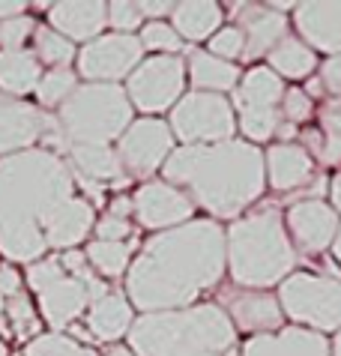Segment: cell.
<instances>
[{
    "instance_id": "6da1fadb",
    "label": "cell",
    "mask_w": 341,
    "mask_h": 356,
    "mask_svg": "<svg viewBox=\"0 0 341 356\" xmlns=\"http://www.w3.org/2000/svg\"><path fill=\"white\" fill-rule=\"evenodd\" d=\"M225 264V227L213 219L153 234L129 266V300L144 314L189 309L222 282Z\"/></svg>"
},
{
    "instance_id": "7a4b0ae2",
    "label": "cell",
    "mask_w": 341,
    "mask_h": 356,
    "mask_svg": "<svg viewBox=\"0 0 341 356\" xmlns=\"http://www.w3.org/2000/svg\"><path fill=\"white\" fill-rule=\"evenodd\" d=\"M72 186L69 165L51 150H24L0 162V252L9 261L42 258V227L75 197Z\"/></svg>"
},
{
    "instance_id": "3957f363",
    "label": "cell",
    "mask_w": 341,
    "mask_h": 356,
    "mask_svg": "<svg viewBox=\"0 0 341 356\" xmlns=\"http://www.w3.org/2000/svg\"><path fill=\"white\" fill-rule=\"evenodd\" d=\"M162 174L216 219H237L267 189L264 153L248 141L183 144L168 156Z\"/></svg>"
},
{
    "instance_id": "277c9868",
    "label": "cell",
    "mask_w": 341,
    "mask_h": 356,
    "mask_svg": "<svg viewBox=\"0 0 341 356\" xmlns=\"http://www.w3.org/2000/svg\"><path fill=\"white\" fill-rule=\"evenodd\" d=\"M135 356H237V330L222 305L200 302L132 321Z\"/></svg>"
},
{
    "instance_id": "5b68a950",
    "label": "cell",
    "mask_w": 341,
    "mask_h": 356,
    "mask_svg": "<svg viewBox=\"0 0 341 356\" xmlns=\"http://www.w3.org/2000/svg\"><path fill=\"white\" fill-rule=\"evenodd\" d=\"M225 258L237 288L260 291L282 284L296 266V249L276 207H260L225 234Z\"/></svg>"
},
{
    "instance_id": "8992f818",
    "label": "cell",
    "mask_w": 341,
    "mask_h": 356,
    "mask_svg": "<svg viewBox=\"0 0 341 356\" xmlns=\"http://www.w3.org/2000/svg\"><path fill=\"white\" fill-rule=\"evenodd\" d=\"M132 123V102L117 84H84L60 105L57 126L69 144H111Z\"/></svg>"
},
{
    "instance_id": "52a82bcc",
    "label": "cell",
    "mask_w": 341,
    "mask_h": 356,
    "mask_svg": "<svg viewBox=\"0 0 341 356\" xmlns=\"http://www.w3.org/2000/svg\"><path fill=\"white\" fill-rule=\"evenodd\" d=\"M27 282L39 296L42 318L54 330L69 326L87 305H93L96 300H102L108 293V284L99 275H93V270L84 275H72L63 270L60 258H45L39 264H30Z\"/></svg>"
},
{
    "instance_id": "ba28073f",
    "label": "cell",
    "mask_w": 341,
    "mask_h": 356,
    "mask_svg": "<svg viewBox=\"0 0 341 356\" xmlns=\"http://www.w3.org/2000/svg\"><path fill=\"white\" fill-rule=\"evenodd\" d=\"M278 305L285 318L312 332L341 330V282L315 273H290L278 284Z\"/></svg>"
},
{
    "instance_id": "9c48e42d",
    "label": "cell",
    "mask_w": 341,
    "mask_h": 356,
    "mask_svg": "<svg viewBox=\"0 0 341 356\" xmlns=\"http://www.w3.org/2000/svg\"><path fill=\"white\" fill-rule=\"evenodd\" d=\"M170 132L183 144L234 141V108L225 96L216 93H183V99L170 108Z\"/></svg>"
},
{
    "instance_id": "30bf717a",
    "label": "cell",
    "mask_w": 341,
    "mask_h": 356,
    "mask_svg": "<svg viewBox=\"0 0 341 356\" xmlns=\"http://www.w3.org/2000/svg\"><path fill=\"white\" fill-rule=\"evenodd\" d=\"M186 87V63L177 54H156L129 75L126 96L138 111L159 114L174 108L183 99Z\"/></svg>"
},
{
    "instance_id": "8fae6325",
    "label": "cell",
    "mask_w": 341,
    "mask_h": 356,
    "mask_svg": "<svg viewBox=\"0 0 341 356\" xmlns=\"http://www.w3.org/2000/svg\"><path fill=\"white\" fill-rule=\"evenodd\" d=\"M170 153H174V132L159 117H141L129 123V129L117 141L120 165L132 177H150L159 171Z\"/></svg>"
},
{
    "instance_id": "7c38bea8",
    "label": "cell",
    "mask_w": 341,
    "mask_h": 356,
    "mask_svg": "<svg viewBox=\"0 0 341 356\" xmlns=\"http://www.w3.org/2000/svg\"><path fill=\"white\" fill-rule=\"evenodd\" d=\"M141 39L132 33L96 36L78 54V72L90 78V84H114L141 66Z\"/></svg>"
},
{
    "instance_id": "4fadbf2b",
    "label": "cell",
    "mask_w": 341,
    "mask_h": 356,
    "mask_svg": "<svg viewBox=\"0 0 341 356\" xmlns=\"http://www.w3.org/2000/svg\"><path fill=\"white\" fill-rule=\"evenodd\" d=\"M45 135L60 144L63 132H60L57 120L42 114L36 105L22 102V99L0 96V156L24 153L30 144H36Z\"/></svg>"
},
{
    "instance_id": "5bb4252c",
    "label": "cell",
    "mask_w": 341,
    "mask_h": 356,
    "mask_svg": "<svg viewBox=\"0 0 341 356\" xmlns=\"http://www.w3.org/2000/svg\"><path fill=\"white\" fill-rule=\"evenodd\" d=\"M132 213L150 231H170L186 222H192L195 204L186 192H180L177 186L165 180L144 183L132 197Z\"/></svg>"
},
{
    "instance_id": "9a60e30c",
    "label": "cell",
    "mask_w": 341,
    "mask_h": 356,
    "mask_svg": "<svg viewBox=\"0 0 341 356\" xmlns=\"http://www.w3.org/2000/svg\"><path fill=\"white\" fill-rule=\"evenodd\" d=\"M338 213L320 197H303V201L290 204L287 210L290 243H296L308 254L326 252L338 234Z\"/></svg>"
},
{
    "instance_id": "2e32d148",
    "label": "cell",
    "mask_w": 341,
    "mask_h": 356,
    "mask_svg": "<svg viewBox=\"0 0 341 356\" xmlns=\"http://www.w3.org/2000/svg\"><path fill=\"white\" fill-rule=\"evenodd\" d=\"M222 302H225V314L234 323V330H243L248 335L278 332L285 323V312L273 293L239 288V291H225Z\"/></svg>"
},
{
    "instance_id": "e0dca14e",
    "label": "cell",
    "mask_w": 341,
    "mask_h": 356,
    "mask_svg": "<svg viewBox=\"0 0 341 356\" xmlns=\"http://www.w3.org/2000/svg\"><path fill=\"white\" fill-rule=\"evenodd\" d=\"M294 22L312 51L317 48L333 57L341 54V3H299Z\"/></svg>"
},
{
    "instance_id": "ac0fdd59",
    "label": "cell",
    "mask_w": 341,
    "mask_h": 356,
    "mask_svg": "<svg viewBox=\"0 0 341 356\" xmlns=\"http://www.w3.org/2000/svg\"><path fill=\"white\" fill-rule=\"evenodd\" d=\"M239 9V31L246 36V51L243 60H257L260 54H269L273 48L287 36V18L282 13H276L273 6H237Z\"/></svg>"
},
{
    "instance_id": "d6986e66",
    "label": "cell",
    "mask_w": 341,
    "mask_h": 356,
    "mask_svg": "<svg viewBox=\"0 0 341 356\" xmlns=\"http://www.w3.org/2000/svg\"><path fill=\"white\" fill-rule=\"evenodd\" d=\"M239 356H333V348L320 332L312 330H299V326H290V330H278L269 335H252L243 344V353Z\"/></svg>"
},
{
    "instance_id": "ffe728a7",
    "label": "cell",
    "mask_w": 341,
    "mask_h": 356,
    "mask_svg": "<svg viewBox=\"0 0 341 356\" xmlns=\"http://www.w3.org/2000/svg\"><path fill=\"white\" fill-rule=\"evenodd\" d=\"M285 84L269 66H255L239 78L234 90L237 114H267V111H282Z\"/></svg>"
},
{
    "instance_id": "44dd1931",
    "label": "cell",
    "mask_w": 341,
    "mask_h": 356,
    "mask_svg": "<svg viewBox=\"0 0 341 356\" xmlns=\"http://www.w3.org/2000/svg\"><path fill=\"white\" fill-rule=\"evenodd\" d=\"M267 180L276 192L303 189L315 174V159L306 147L299 144H273L264 156Z\"/></svg>"
},
{
    "instance_id": "7402d4cb",
    "label": "cell",
    "mask_w": 341,
    "mask_h": 356,
    "mask_svg": "<svg viewBox=\"0 0 341 356\" xmlns=\"http://www.w3.org/2000/svg\"><path fill=\"white\" fill-rule=\"evenodd\" d=\"M51 18V31L60 36H66L69 42H81V39H93L102 33V27L108 24V6L99 0H87V3H54L48 9Z\"/></svg>"
},
{
    "instance_id": "603a6c76",
    "label": "cell",
    "mask_w": 341,
    "mask_h": 356,
    "mask_svg": "<svg viewBox=\"0 0 341 356\" xmlns=\"http://www.w3.org/2000/svg\"><path fill=\"white\" fill-rule=\"evenodd\" d=\"M90 227H93V207L84 197H72L45 222L42 234L45 243L54 249H72L90 234Z\"/></svg>"
},
{
    "instance_id": "cb8c5ba5",
    "label": "cell",
    "mask_w": 341,
    "mask_h": 356,
    "mask_svg": "<svg viewBox=\"0 0 341 356\" xmlns=\"http://www.w3.org/2000/svg\"><path fill=\"white\" fill-rule=\"evenodd\" d=\"M87 330L99 341H117L132 330V305L123 293L108 291L102 300H96L87 312Z\"/></svg>"
},
{
    "instance_id": "d4e9b609",
    "label": "cell",
    "mask_w": 341,
    "mask_h": 356,
    "mask_svg": "<svg viewBox=\"0 0 341 356\" xmlns=\"http://www.w3.org/2000/svg\"><path fill=\"white\" fill-rule=\"evenodd\" d=\"M186 69H189V78H192L198 93L225 96L228 90H237L239 78H243L234 63H228V60H222V57H216L209 51H192L189 54Z\"/></svg>"
},
{
    "instance_id": "484cf974",
    "label": "cell",
    "mask_w": 341,
    "mask_h": 356,
    "mask_svg": "<svg viewBox=\"0 0 341 356\" xmlns=\"http://www.w3.org/2000/svg\"><path fill=\"white\" fill-rule=\"evenodd\" d=\"M69 156H72V165L78 168V174H81L84 180H90V183L111 180V183H117V189L126 186L120 156L108 144H69Z\"/></svg>"
},
{
    "instance_id": "4316f807",
    "label": "cell",
    "mask_w": 341,
    "mask_h": 356,
    "mask_svg": "<svg viewBox=\"0 0 341 356\" xmlns=\"http://www.w3.org/2000/svg\"><path fill=\"white\" fill-rule=\"evenodd\" d=\"M170 27L177 31L180 39H189V42H200V39H209L219 24H222V6L213 3V0H189V3H177L174 13H170Z\"/></svg>"
},
{
    "instance_id": "83f0119b",
    "label": "cell",
    "mask_w": 341,
    "mask_h": 356,
    "mask_svg": "<svg viewBox=\"0 0 341 356\" xmlns=\"http://www.w3.org/2000/svg\"><path fill=\"white\" fill-rule=\"evenodd\" d=\"M42 69H39L36 54L30 51H0V90L6 96H27L36 90Z\"/></svg>"
},
{
    "instance_id": "f1b7e54d",
    "label": "cell",
    "mask_w": 341,
    "mask_h": 356,
    "mask_svg": "<svg viewBox=\"0 0 341 356\" xmlns=\"http://www.w3.org/2000/svg\"><path fill=\"white\" fill-rule=\"evenodd\" d=\"M267 57H269V69H273L278 78L285 75V78H294V81L308 78L317 66V54L296 36H285Z\"/></svg>"
},
{
    "instance_id": "f546056e",
    "label": "cell",
    "mask_w": 341,
    "mask_h": 356,
    "mask_svg": "<svg viewBox=\"0 0 341 356\" xmlns=\"http://www.w3.org/2000/svg\"><path fill=\"white\" fill-rule=\"evenodd\" d=\"M320 135H324V147L317 153V162L341 165V99H329L320 105Z\"/></svg>"
},
{
    "instance_id": "4dcf8cb0",
    "label": "cell",
    "mask_w": 341,
    "mask_h": 356,
    "mask_svg": "<svg viewBox=\"0 0 341 356\" xmlns=\"http://www.w3.org/2000/svg\"><path fill=\"white\" fill-rule=\"evenodd\" d=\"M129 258H132V243H105V240H93L87 245V264L96 266L102 275H117L126 273Z\"/></svg>"
},
{
    "instance_id": "1f68e13d",
    "label": "cell",
    "mask_w": 341,
    "mask_h": 356,
    "mask_svg": "<svg viewBox=\"0 0 341 356\" xmlns=\"http://www.w3.org/2000/svg\"><path fill=\"white\" fill-rule=\"evenodd\" d=\"M33 45H36V60H42L54 69H66V63L75 57V45L66 36L51 31V27H39L33 36Z\"/></svg>"
},
{
    "instance_id": "d6a6232c",
    "label": "cell",
    "mask_w": 341,
    "mask_h": 356,
    "mask_svg": "<svg viewBox=\"0 0 341 356\" xmlns=\"http://www.w3.org/2000/svg\"><path fill=\"white\" fill-rule=\"evenodd\" d=\"M75 72L72 69H48L36 84V96L42 105H63L69 96L75 93Z\"/></svg>"
},
{
    "instance_id": "836d02e7",
    "label": "cell",
    "mask_w": 341,
    "mask_h": 356,
    "mask_svg": "<svg viewBox=\"0 0 341 356\" xmlns=\"http://www.w3.org/2000/svg\"><path fill=\"white\" fill-rule=\"evenodd\" d=\"M24 356H96V353L84 348V344H78L75 339H69V335L51 332V335H36L27 344Z\"/></svg>"
},
{
    "instance_id": "e575fe53",
    "label": "cell",
    "mask_w": 341,
    "mask_h": 356,
    "mask_svg": "<svg viewBox=\"0 0 341 356\" xmlns=\"http://www.w3.org/2000/svg\"><path fill=\"white\" fill-rule=\"evenodd\" d=\"M141 48H150V51H162V54H177L183 48V39L177 36V31L165 22H150L141 27Z\"/></svg>"
},
{
    "instance_id": "d590c367",
    "label": "cell",
    "mask_w": 341,
    "mask_h": 356,
    "mask_svg": "<svg viewBox=\"0 0 341 356\" xmlns=\"http://www.w3.org/2000/svg\"><path fill=\"white\" fill-rule=\"evenodd\" d=\"M243 51H246V36L237 24L219 27V31L209 36V54L222 57V60H228V63L234 60V57H243Z\"/></svg>"
},
{
    "instance_id": "8d00e7d4",
    "label": "cell",
    "mask_w": 341,
    "mask_h": 356,
    "mask_svg": "<svg viewBox=\"0 0 341 356\" xmlns=\"http://www.w3.org/2000/svg\"><path fill=\"white\" fill-rule=\"evenodd\" d=\"M6 318H9V323H13V330H15L18 339L39 330V321H36L33 309H30V300L24 293H15V296H9V300H6Z\"/></svg>"
},
{
    "instance_id": "74e56055",
    "label": "cell",
    "mask_w": 341,
    "mask_h": 356,
    "mask_svg": "<svg viewBox=\"0 0 341 356\" xmlns=\"http://www.w3.org/2000/svg\"><path fill=\"white\" fill-rule=\"evenodd\" d=\"M144 15L138 3H126V0H117V3H108V24L114 27L117 33H132L135 27H141Z\"/></svg>"
},
{
    "instance_id": "f35d334b",
    "label": "cell",
    "mask_w": 341,
    "mask_h": 356,
    "mask_svg": "<svg viewBox=\"0 0 341 356\" xmlns=\"http://www.w3.org/2000/svg\"><path fill=\"white\" fill-rule=\"evenodd\" d=\"M312 114H315V105L306 90H296V87L294 90H285V99H282V120L285 123H290V126L306 123Z\"/></svg>"
},
{
    "instance_id": "ab89813d",
    "label": "cell",
    "mask_w": 341,
    "mask_h": 356,
    "mask_svg": "<svg viewBox=\"0 0 341 356\" xmlns=\"http://www.w3.org/2000/svg\"><path fill=\"white\" fill-rule=\"evenodd\" d=\"M30 33H33V22L24 15L0 22V45H3V51H22V42Z\"/></svg>"
},
{
    "instance_id": "60d3db41",
    "label": "cell",
    "mask_w": 341,
    "mask_h": 356,
    "mask_svg": "<svg viewBox=\"0 0 341 356\" xmlns=\"http://www.w3.org/2000/svg\"><path fill=\"white\" fill-rule=\"evenodd\" d=\"M129 236H132V225H129V219L105 216V219H99V225H96V240H105V243H126Z\"/></svg>"
},
{
    "instance_id": "b9f144b4",
    "label": "cell",
    "mask_w": 341,
    "mask_h": 356,
    "mask_svg": "<svg viewBox=\"0 0 341 356\" xmlns=\"http://www.w3.org/2000/svg\"><path fill=\"white\" fill-rule=\"evenodd\" d=\"M320 84H324L326 93H333L335 99H341V54L329 57V60L320 66Z\"/></svg>"
},
{
    "instance_id": "7bdbcfd3",
    "label": "cell",
    "mask_w": 341,
    "mask_h": 356,
    "mask_svg": "<svg viewBox=\"0 0 341 356\" xmlns=\"http://www.w3.org/2000/svg\"><path fill=\"white\" fill-rule=\"evenodd\" d=\"M22 293V275H18L13 266H0V296L9 300V296Z\"/></svg>"
},
{
    "instance_id": "ee69618b",
    "label": "cell",
    "mask_w": 341,
    "mask_h": 356,
    "mask_svg": "<svg viewBox=\"0 0 341 356\" xmlns=\"http://www.w3.org/2000/svg\"><path fill=\"white\" fill-rule=\"evenodd\" d=\"M138 6H141V15L144 18H162V15L174 13L177 3H153V0H144V3H138Z\"/></svg>"
},
{
    "instance_id": "f6af8a7d",
    "label": "cell",
    "mask_w": 341,
    "mask_h": 356,
    "mask_svg": "<svg viewBox=\"0 0 341 356\" xmlns=\"http://www.w3.org/2000/svg\"><path fill=\"white\" fill-rule=\"evenodd\" d=\"M15 15H24V3L18 0H0V18H15Z\"/></svg>"
},
{
    "instance_id": "bcb514c9",
    "label": "cell",
    "mask_w": 341,
    "mask_h": 356,
    "mask_svg": "<svg viewBox=\"0 0 341 356\" xmlns=\"http://www.w3.org/2000/svg\"><path fill=\"white\" fill-rule=\"evenodd\" d=\"M129 213H132V201H129V197H117V201L111 204V213H108V216H117V219H126Z\"/></svg>"
},
{
    "instance_id": "7dc6e473",
    "label": "cell",
    "mask_w": 341,
    "mask_h": 356,
    "mask_svg": "<svg viewBox=\"0 0 341 356\" xmlns=\"http://www.w3.org/2000/svg\"><path fill=\"white\" fill-rule=\"evenodd\" d=\"M329 195H333V210H341V174L329 186Z\"/></svg>"
},
{
    "instance_id": "c3c4849f",
    "label": "cell",
    "mask_w": 341,
    "mask_h": 356,
    "mask_svg": "<svg viewBox=\"0 0 341 356\" xmlns=\"http://www.w3.org/2000/svg\"><path fill=\"white\" fill-rule=\"evenodd\" d=\"M306 93H308V99H312V96H320V93H324V84H320V78H315V81H308V87H306Z\"/></svg>"
},
{
    "instance_id": "681fc988",
    "label": "cell",
    "mask_w": 341,
    "mask_h": 356,
    "mask_svg": "<svg viewBox=\"0 0 341 356\" xmlns=\"http://www.w3.org/2000/svg\"><path fill=\"white\" fill-rule=\"evenodd\" d=\"M333 254H335V261L341 266V225H338V234H335V240H333Z\"/></svg>"
},
{
    "instance_id": "f907efd6",
    "label": "cell",
    "mask_w": 341,
    "mask_h": 356,
    "mask_svg": "<svg viewBox=\"0 0 341 356\" xmlns=\"http://www.w3.org/2000/svg\"><path fill=\"white\" fill-rule=\"evenodd\" d=\"M105 356H135V353L129 350V348H111V350H108Z\"/></svg>"
},
{
    "instance_id": "816d5d0a",
    "label": "cell",
    "mask_w": 341,
    "mask_h": 356,
    "mask_svg": "<svg viewBox=\"0 0 341 356\" xmlns=\"http://www.w3.org/2000/svg\"><path fill=\"white\" fill-rule=\"evenodd\" d=\"M333 356H341V330L335 332V341H333Z\"/></svg>"
},
{
    "instance_id": "f5cc1de1",
    "label": "cell",
    "mask_w": 341,
    "mask_h": 356,
    "mask_svg": "<svg viewBox=\"0 0 341 356\" xmlns=\"http://www.w3.org/2000/svg\"><path fill=\"white\" fill-rule=\"evenodd\" d=\"M3 314H6V300L0 296V318H3Z\"/></svg>"
},
{
    "instance_id": "db71d44e",
    "label": "cell",
    "mask_w": 341,
    "mask_h": 356,
    "mask_svg": "<svg viewBox=\"0 0 341 356\" xmlns=\"http://www.w3.org/2000/svg\"><path fill=\"white\" fill-rule=\"evenodd\" d=\"M0 356H6V348H3V341H0Z\"/></svg>"
}]
</instances>
